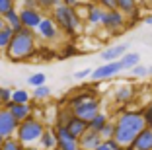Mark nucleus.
Returning a JSON list of instances; mask_svg holds the SVG:
<instances>
[{"instance_id": "obj_1", "label": "nucleus", "mask_w": 152, "mask_h": 150, "mask_svg": "<svg viewBox=\"0 0 152 150\" xmlns=\"http://www.w3.org/2000/svg\"><path fill=\"white\" fill-rule=\"evenodd\" d=\"M113 123H115V137H113V140H115L117 144H121L123 148H131L134 138L146 129L142 111L125 109V111H121V113L117 115V119L113 121Z\"/></svg>"}, {"instance_id": "obj_2", "label": "nucleus", "mask_w": 152, "mask_h": 150, "mask_svg": "<svg viewBox=\"0 0 152 150\" xmlns=\"http://www.w3.org/2000/svg\"><path fill=\"white\" fill-rule=\"evenodd\" d=\"M37 51V37L35 31L22 29L18 33H14L12 41H10L8 49H6V57L14 62H22L31 59Z\"/></svg>"}, {"instance_id": "obj_3", "label": "nucleus", "mask_w": 152, "mask_h": 150, "mask_svg": "<svg viewBox=\"0 0 152 150\" xmlns=\"http://www.w3.org/2000/svg\"><path fill=\"white\" fill-rule=\"evenodd\" d=\"M51 18L55 20V23L58 26V29H63V33H66V35H76V33L82 29V22L78 20V16H76V10L68 8V6L63 4V2L53 8Z\"/></svg>"}, {"instance_id": "obj_4", "label": "nucleus", "mask_w": 152, "mask_h": 150, "mask_svg": "<svg viewBox=\"0 0 152 150\" xmlns=\"http://www.w3.org/2000/svg\"><path fill=\"white\" fill-rule=\"evenodd\" d=\"M43 132H45L43 121L37 119V117H29L27 121L20 123L18 131H16V138L20 140V144L23 148H27V146H33L35 142H39L41 137H43Z\"/></svg>"}, {"instance_id": "obj_5", "label": "nucleus", "mask_w": 152, "mask_h": 150, "mask_svg": "<svg viewBox=\"0 0 152 150\" xmlns=\"http://www.w3.org/2000/svg\"><path fill=\"white\" fill-rule=\"evenodd\" d=\"M70 111H72V115H74L76 119L84 121V123H90V121L99 113V100L98 97H90V100L82 102L80 105L70 107Z\"/></svg>"}, {"instance_id": "obj_6", "label": "nucleus", "mask_w": 152, "mask_h": 150, "mask_svg": "<svg viewBox=\"0 0 152 150\" xmlns=\"http://www.w3.org/2000/svg\"><path fill=\"white\" fill-rule=\"evenodd\" d=\"M58 35H61V29H58V26L55 23V20L51 16H45L41 20L39 27L35 29V37H39L43 41H57Z\"/></svg>"}, {"instance_id": "obj_7", "label": "nucleus", "mask_w": 152, "mask_h": 150, "mask_svg": "<svg viewBox=\"0 0 152 150\" xmlns=\"http://www.w3.org/2000/svg\"><path fill=\"white\" fill-rule=\"evenodd\" d=\"M121 72H123V64H121L119 61H115V62H103V64H99L98 68L92 70V80L102 82V80L113 78V76L121 74Z\"/></svg>"}, {"instance_id": "obj_8", "label": "nucleus", "mask_w": 152, "mask_h": 150, "mask_svg": "<svg viewBox=\"0 0 152 150\" xmlns=\"http://www.w3.org/2000/svg\"><path fill=\"white\" fill-rule=\"evenodd\" d=\"M43 12L41 10H26V8H20V22H22L23 29H29V31H35L39 27L41 20H43Z\"/></svg>"}, {"instance_id": "obj_9", "label": "nucleus", "mask_w": 152, "mask_h": 150, "mask_svg": "<svg viewBox=\"0 0 152 150\" xmlns=\"http://www.w3.org/2000/svg\"><path fill=\"white\" fill-rule=\"evenodd\" d=\"M20 123L12 117L8 109H0V135L4 138H10V137H16V131H18Z\"/></svg>"}, {"instance_id": "obj_10", "label": "nucleus", "mask_w": 152, "mask_h": 150, "mask_svg": "<svg viewBox=\"0 0 152 150\" xmlns=\"http://www.w3.org/2000/svg\"><path fill=\"white\" fill-rule=\"evenodd\" d=\"M55 135H57V150H80L78 140L70 137V132L64 127H55Z\"/></svg>"}, {"instance_id": "obj_11", "label": "nucleus", "mask_w": 152, "mask_h": 150, "mask_svg": "<svg viewBox=\"0 0 152 150\" xmlns=\"http://www.w3.org/2000/svg\"><path fill=\"white\" fill-rule=\"evenodd\" d=\"M125 53H129V43H117V45H111V47L103 49L102 53H99V57L105 62H115V61H121Z\"/></svg>"}, {"instance_id": "obj_12", "label": "nucleus", "mask_w": 152, "mask_h": 150, "mask_svg": "<svg viewBox=\"0 0 152 150\" xmlns=\"http://www.w3.org/2000/svg\"><path fill=\"white\" fill-rule=\"evenodd\" d=\"M127 22V16L121 14L119 10H113V12H105L102 18V26L105 29H121Z\"/></svg>"}, {"instance_id": "obj_13", "label": "nucleus", "mask_w": 152, "mask_h": 150, "mask_svg": "<svg viewBox=\"0 0 152 150\" xmlns=\"http://www.w3.org/2000/svg\"><path fill=\"white\" fill-rule=\"evenodd\" d=\"M102 137H99V132H94V131H86L80 138H78V146L80 150H98V146L102 144Z\"/></svg>"}, {"instance_id": "obj_14", "label": "nucleus", "mask_w": 152, "mask_h": 150, "mask_svg": "<svg viewBox=\"0 0 152 150\" xmlns=\"http://www.w3.org/2000/svg\"><path fill=\"white\" fill-rule=\"evenodd\" d=\"M6 109L12 113V117L18 123H23V121H27L29 117H33V107L29 105V103H26V105H16V103H8L6 105Z\"/></svg>"}, {"instance_id": "obj_15", "label": "nucleus", "mask_w": 152, "mask_h": 150, "mask_svg": "<svg viewBox=\"0 0 152 150\" xmlns=\"http://www.w3.org/2000/svg\"><path fill=\"white\" fill-rule=\"evenodd\" d=\"M113 97H115L117 103H123V105H127L129 102H133V100H134V88H133L131 84H123V86H119V88L115 90Z\"/></svg>"}, {"instance_id": "obj_16", "label": "nucleus", "mask_w": 152, "mask_h": 150, "mask_svg": "<svg viewBox=\"0 0 152 150\" xmlns=\"http://www.w3.org/2000/svg\"><path fill=\"white\" fill-rule=\"evenodd\" d=\"M133 150H152V129H144L139 137L134 138Z\"/></svg>"}, {"instance_id": "obj_17", "label": "nucleus", "mask_w": 152, "mask_h": 150, "mask_svg": "<svg viewBox=\"0 0 152 150\" xmlns=\"http://www.w3.org/2000/svg\"><path fill=\"white\" fill-rule=\"evenodd\" d=\"M41 150H57V135H55L53 127H45V132L39 140Z\"/></svg>"}, {"instance_id": "obj_18", "label": "nucleus", "mask_w": 152, "mask_h": 150, "mask_svg": "<svg viewBox=\"0 0 152 150\" xmlns=\"http://www.w3.org/2000/svg\"><path fill=\"white\" fill-rule=\"evenodd\" d=\"M64 129L70 132V137H74L76 140H78V138H80L90 127H88V123H84V121H80V119H76V117H72V119L68 121V125H66Z\"/></svg>"}, {"instance_id": "obj_19", "label": "nucleus", "mask_w": 152, "mask_h": 150, "mask_svg": "<svg viewBox=\"0 0 152 150\" xmlns=\"http://www.w3.org/2000/svg\"><path fill=\"white\" fill-rule=\"evenodd\" d=\"M103 14H105V10L99 6V2H90V10H88V20H86V23H90V26H102V18Z\"/></svg>"}, {"instance_id": "obj_20", "label": "nucleus", "mask_w": 152, "mask_h": 150, "mask_svg": "<svg viewBox=\"0 0 152 150\" xmlns=\"http://www.w3.org/2000/svg\"><path fill=\"white\" fill-rule=\"evenodd\" d=\"M4 23H6V27L14 29V33H18V31H22L23 27H22V22H20V10H18V8L10 10V12L4 16Z\"/></svg>"}, {"instance_id": "obj_21", "label": "nucleus", "mask_w": 152, "mask_h": 150, "mask_svg": "<svg viewBox=\"0 0 152 150\" xmlns=\"http://www.w3.org/2000/svg\"><path fill=\"white\" fill-rule=\"evenodd\" d=\"M121 64H123V70H133L134 66L140 64V55L134 53V51H129V53L123 55V59H121Z\"/></svg>"}, {"instance_id": "obj_22", "label": "nucleus", "mask_w": 152, "mask_h": 150, "mask_svg": "<svg viewBox=\"0 0 152 150\" xmlns=\"http://www.w3.org/2000/svg\"><path fill=\"white\" fill-rule=\"evenodd\" d=\"M109 123V117H107V113H103V111H99L98 115H96L94 119L88 123V127H90V131H94V132H102L103 131V127Z\"/></svg>"}, {"instance_id": "obj_23", "label": "nucleus", "mask_w": 152, "mask_h": 150, "mask_svg": "<svg viewBox=\"0 0 152 150\" xmlns=\"http://www.w3.org/2000/svg\"><path fill=\"white\" fill-rule=\"evenodd\" d=\"M12 103H16V105H26V103H29V92L23 88H16L12 92Z\"/></svg>"}, {"instance_id": "obj_24", "label": "nucleus", "mask_w": 152, "mask_h": 150, "mask_svg": "<svg viewBox=\"0 0 152 150\" xmlns=\"http://www.w3.org/2000/svg\"><path fill=\"white\" fill-rule=\"evenodd\" d=\"M12 37H14V29H10V27H6V26L0 29V51H6V49H8Z\"/></svg>"}, {"instance_id": "obj_25", "label": "nucleus", "mask_w": 152, "mask_h": 150, "mask_svg": "<svg viewBox=\"0 0 152 150\" xmlns=\"http://www.w3.org/2000/svg\"><path fill=\"white\" fill-rule=\"evenodd\" d=\"M72 117H74V115H72L70 107H66V109H61V111L57 113V123H55V127H66L68 121H70Z\"/></svg>"}, {"instance_id": "obj_26", "label": "nucleus", "mask_w": 152, "mask_h": 150, "mask_svg": "<svg viewBox=\"0 0 152 150\" xmlns=\"http://www.w3.org/2000/svg\"><path fill=\"white\" fill-rule=\"evenodd\" d=\"M45 82H47V76H45V72H33V74L27 78V84L31 86L33 90L39 88V86H45Z\"/></svg>"}, {"instance_id": "obj_27", "label": "nucleus", "mask_w": 152, "mask_h": 150, "mask_svg": "<svg viewBox=\"0 0 152 150\" xmlns=\"http://www.w3.org/2000/svg\"><path fill=\"white\" fill-rule=\"evenodd\" d=\"M33 100H37V102H45V100H49L51 97V88L47 84L45 86H39V88H35L33 90Z\"/></svg>"}, {"instance_id": "obj_28", "label": "nucleus", "mask_w": 152, "mask_h": 150, "mask_svg": "<svg viewBox=\"0 0 152 150\" xmlns=\"http://www.w3.org/2000/svg\"><path fill=\"white\" fill-rule=\"evenodd\" d=\"M117 10L127 16V14H133L137 10V4H134L133 0H117Z\"/></svg>"}, {"instance_id": "obj_29", "label": "nucleus", "mask_w": 152, "mask_h": 150, "mask_svg": "<svg viewBox=\"0 0 152 150\" xmlns=\"http://www.w3.org/2000/svg\"><path fill=\"white\" fill-rule=\"evenodd\" d=\"M0 150H23V146L20 144V140L16 137H10V138H4Z\"/></svg>"}, {"instance_id": "obj_30", "label": "nucleus", "mask_w": 152, "mask_h": 150, "mask_svg": "<svg viewBox=\"0 0 152 150\" xmlns=\"http://www.w3.org/2000/svg\"><path fill=\"white\" fill-rule=\"evenodd\" d=\"M99 137H102V140H111V138L115 137V123L109 121V123L103 127V131L99 132Z\"/></svg>"}, {"instance_id": "obj_31", "label": "nucleus", "mask_w": 152, "mask_h": 150, "mask_svg": "<svg viewBox=\"0 0 152 150\" xmlns=\"http://www.w3.org/2000/svg\"><path fill=\"white\" fill-rule=\"evenodd\" d=\"M12 92H14V90L6 88V86H0V103H2V105L12 103Z\"/></svg>"}, {"instance_id": "obj_32", "label": "nucleus", "mask_w": 152, "mask_h": 150, "mask_svg": "<svg viewBox=\"0 0 152 150\" xmlns=\"http://www.w3.org/2000/svg\"><path fill=\"white\" fill-rule=\"evenodd\" d=\"M90 97H96V96H94V94H88V92H84V94H78V96H72V97H70V107L80 105L82 102H86V100H90Z\"/></svg>"}, {"instance_id": "obj_33", "label": "nucleus", "mask_w": 152, "mask_h": 150, "mask_svg": "<svg viewBox=\"0 0 152 150\" xmlns=\"http://www.w3.org/2000/svg\"><path fill=\"white\" fill-rule=\"evenodd\" d=\"M76 16H78V20H80L82 23L88 20V10H90V4H78L76 6Z\"/></svg>"}, {"instance_id": "obj_34", "label": "nucleus", "mask_w": 152, "mask_h": 150, "mask_svg": "<svg viewBox=\"0 0 152 150\" xmlns=\"http://www.w3.org/2000/svg\"><path fill=\"white\" fill-rule=\"evenodd\" d=\"M14 8H16V4H14L12 0H0V16H2V18H4L10 10H14Z\"/></svg>"}, {"instance_id": "obj_35", "label": "nucleus", "mask_w": 152, "mask_h": 150, "mask_svg": "<svg viewBox=\"0 0 152 150\" xmlns=\"http://www.w3.org/2000/svg\"><path fill=\"white\" fill-rule=\"evenodd\" d=\"M131 74H133L134 78H146L148 76V66H142V64L134 66L133 70H131Z\"/></svg>"}, {"instance_id": "obj_36", "label": "nucleus", "mask_w": 152, "mask_h": 150, "mask_svg": "<svg viewBox=\"0 0 152 150\" xmlns=\"http://www.w3.org/2000/svg\"><path fill=\"white\" fill-rule=\"evenodd\" d=\"M142 117H144V123H146V129H152V107L146 105L142 109Z\"/></svg>"}, {"instance_id": "obj_37", "label": "nucleus", "mask_w": 152, "mask_h": 150, "mask_svg": "<svg viewBox=\"0 0 152 150\" xmlns=\"http://www.w3.org/2000/svg\"><path fill=\"white\" fill-rule=\"evenodd\" d=\"M99 6H102L105 12H113V10H117V0H102Z\"/></svg>"}, {"instance_id": "obj_38", "label": "nucleus", "mask_w": 152, "mask_h": 150, "mask_svg": "<svg viewBox=\"0 0 152 150\" xmlns=\"http://www.w3.org/2000/svg\"><path fill=\"white\" fill-rule=\"evenodd\" d=\"M88 76H92V70H90V68H82V70H76L74 72V78L76 80H84V78H88Z\"/></svg>"}, {"instance_id": "obj_39", "label": "nucleus", "mask_w": 152, "mask_h": 150, "mask_svg": "<svg viewBox=\"0 0 152 150\" xmlns=\"http://www.w3.org/2000/svg\"><path fill=\"white\" fill-rule=\"evenodd\" d=\"M22 8H26V10H39V2L37 0H26L22 4Z\"/></svg>"}, {"instance_id": "obj_40", "label": "nucleus", "mask_w": 152, "mask_h": 150, "mask_svg": "<svg viewBox=\"0 0 152 150\" xmlns=\"http://www.w3.org/2000/svg\"><path fill=\"white\" fill-rule=\"evenodd\" d=\"M144 23H146V26H152V14L144 16Z\"/></svg>"}, {"instance_id": "obj_41", "label": "nucleus", "mask_w": 152, "mask_h": 150, "mask_svg": "<svg viewBox=\"0 0 152 150\" xmlns=\"http://www.w3.org/2000/svg\"><path fill=\"white\" fill-rule=\"evenodd\" d=\"M23 150H41L39 146H27V148H23Z\"/></svg>"}, {"instance_id": "obj_42", "label": "nucleus", "mask_w": 152, "mask_h": 150, "mask_svg": "<svg viewBox=\"0 0 152 150\" xmlns=\"http://www.w3.org/2000/svg\"><path fill=\"white\" fill-rule=\"evenodd\" d=\"M6 23H4V18H2V16H0V29H2V27H4Z\"/></svg>"}, {"instance_id": "obj_43", "label": "nucleus", "mask_w": 152, "mask_h": 150, "mask_svg": "<svg viewBox=\"0 0 152 150\" xmlns=\"http://www.w3.org/2000/svg\"><path fill=\"white\" fill-rule=\"evenodd\" d=\"M148 76H152V66H148Z\"/></svg>"}, {"instance_id": "obj_44", "label": "nucleus", "mask_w": 152, "mask_h": 150, "mask_svg": "<svg viewBox=\"0 0 152 150\" xmlns=\"http://www.w3.org/2000/svg\"><path fill=\"white\" fill-rule=\"evenodd\" d=\"M2 142H4V137H2V135H0V146H2Z\"/></svg>"}, {"instance_id": "obj_45", "label": "nucleus", "mask_w": 152, "mask_h": 150, "mask_svg": "<svg viewBox=\"0 0 152 150\" xmlns=\"http://www.w3.org/2000/svg\"><path fill=\"white\" fill-rule=\"evenodd\" d=\"M150 107H152V102H150Z\"/></svg>"}]
</instances>
